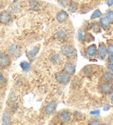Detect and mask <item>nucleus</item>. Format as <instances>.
Masks as SVG:
<instances>
[{"label": "nucleus", "mask_w": 113, "mask_h": 125, "mask_svg": "<svg viewBox=\"0 0 113 125\" xmlns=\"http://www.w3.org/2000/svg\"><path fill=\"white\" fill-rule=\"evenodd\" d=\"M61 52L66 58L69 59H74L77 57V51L74 47L71 45L65 44L63 45L61 48Z\"/></svg>", "instance_id": "nucleus-1"}, {"label": "nucleus", "mask_w": 113, "mask_h": 125, "mask_svg": "<svg viewBox=\"0 0 113 125\" xmlns=\"http://www.w3.org/2000/svg\"><path fill=\"white\" fill-rule=\"evenodd\" d=\"M56 81L61 84H64V85H66L70 83V76L68 74L64 72H57L56 74Z\"/></svg>", "instance_id": "nucleus-2"}, {"label": "nucleus", "mask_w": 113, "mask_h": 125, "mask_svg": "<svg viewBox=\"0 0 113 125\" xmlns=\"http://www.w3.org/2000/svg\"><path fill=\"white\" fill-rule=\"evenodd\" d=\"M70 118H71V115L69 111L67 110H64V111H61L60 113L57 115V119L60 123H69L70 121Z\"/></svg>", "instance_id": "nucleus-3"}, {"label": "nucleus", "mask_w": 113, "mask_h": 125, "mask_svg": "<svg viewBox=\"0 0 113 125\" xmlns=\"http://www.w3.org/2000/svg\"><path fill=\"white\" fill-rule=\"evenodd\" d=\"M11 20V12L7 11V10H3L0 12V23L3 24H7L9 23Z\"/></svg>", "instance_id": "nucleus-4"}, {"label": "nucleus", "mask_w": 113, "mask_h": 125, "mask_svg": "<svg viewBox=\"0 0 113 125\" xmlns=\"http://www.w3.org/2000/svg\"><path fill=\"white\" fill-rule=\"evenodd\" d=\"M11 58L5 53H0V68H6L10 65Z\"/></svg>", "instance_id": "nucleus-5"}, {"label": "nucleus", "mask_w": 113, "mask_h": 125, "mask_svg": "<svg viewBox=\"0 0 113 125\" xmlns=\"http://www.w3.org/2000/svg\"><path fill=\"white\" fill-rule=\"evenodd\" d=\"M76 70V66L72 62H67L64 67V72L68 74L69 76H71L75 73Z\"/></svg>", "instance_id": "nucleus-6"}, {"label": "nucleus", "mask_w": 113, "mask_h": 125, "mask_svg": "<svg viewBox=\"0 0 113 125\" xmlns=\"http://www.w3.org/2000/svg\"><path fill=\"white\" fill-rule=\"evenodd\" d=\"M98 54L99 56L100 59H103H103L106 58L108 54V50L104 43H100L99 44V48L98 49Z\"/></svg>", "instance_id": "nucleus-7"}, {"label": "nucleus", "mask_w": 113, "mask_h": 125, "mask_svg": "<svg viewBox=\"0 0 113 125\" xmlns=\"http://www.w3.org/2000/svg\"><path fill=\"white\" fill-rule=\"evenodd\" d=\"M99 89H100V90H101V92H103V93L109 94L112 91L113 86L111 85V83H110V82H104L100 84Z\"/></svg>", "instance_id": "nucleus-8"}, {"label": "nucleus", "mask_w": 113, "mask_h": 125, "mask_svg": "<svg viewBox=\"0 0 113 125\" xmlns=\"http://www.w3.org/2000/svg\"><path fill=\"white\" fill-rule=\"evenodd\" d=\"M98 54V48L95 44H91L89 47H87L85 51V55L88 57H94Z\"/></svg>", "instance_id": "nucleus-9"}, {"label": "nucleus", "mask_w": 113, "mask_h": 125, "mask_svg": "<svg viewBox=\"0 0 113 125\" xmlns=\"http://www.w3.org/2000/svg\"><path fill=\"white\" fill-rule=\"evenodd\" d=\"M56 104L55 102H51L47 104L45 108V112L46 115H51L56 111Z\"/></svg>", "instance_id": "nucleus-10"}, {"label": "nucleus", "mask_w": 113, "mask_h": 125, "mask_svg": "<svg viewBox=\"0 0 113 125\" xmlns=\"http://www.w3.org/2000/svg\"><path fill=\"white\" fill-rule=\"evenodd\" d=\"M99 24L101 25V28L104 31H107L111 27V22L109 21V19L107 18V17H103L100 18L99 20Z\"/></svg>", "instance_id": "nucleus-11"}, {"label": "nucleus", "mask_w": 113, "mask_h": 125, "mask_svg": "<svg viewBox=\"0 0 113 125\" xmlns=\"http://www.w3.org/2000/svg\"><path fill=\"white\" fill-rule=\"evenodd\" d=\"M69 18V15L66 11L64 10H60L56 14V20L58 21V23H64Z\"/></svg>", "instance_id": "nucleus-12"}, {"label": "nucleus", "mask_w": 113, "mask_h": 125, "mask_svg": "<svg viewBox=\"0 0 113 125\" xmlns=\"http://www.w3.org/2000/svg\"><path fill=\"white\" fill-rule=\"evenodd\" d=\"M9 51H10V54L13 57H18L20 53V50L18 48V46L17 44H11L9 48Z\"/></svg>", "instance_id": "nucleus-13"}, {"label": "nucleus", "mask_w": 113, "mask_h": 125, "mask_svg": "<svg viewBox=\"0 0 113 125\" xmlns=\"http://www.w3.org/2000/svg\"><path fill=\"white\" fill-rule=\"evenodd\" d=\"M29 7H30V9H31V10H37L40 9V7H41V4H40V2L37 1V0H30Z\"/></svg>", "instance_id": "nucleus-14"}, {"label": "nucleus", "mask_w": 113, "mask_h": 125, "mask_svg": "<svg viewBox=\"0 0 113 125\" xmlns=\"http://www.w3.org/2000/svg\"><path fill=\"white\" fill-rule=\"evenodd\" d=\"M38 51H39V47L38 46L34 47L33 49L31 50V51H30L29 52L27 53V56H28V57H29L30 60H31V61L33 60V59L36 57V56L37 55Z\"/></svg>", "instance_id": "nucleus-15"}, {"label": "nucleus", "mask_w": 113, "mask_h": 125, "mask_svg": "<svg viewBox=\"0 0 113 125\" xmlns=\"http://www.w3.org/2000/svg\"><path fill=\"white\" fill-rule=\"evenodd\" d=\"M56 37L59 39V40H62V41L66 40L67 37H68V35H67V33L64 31H63V30H59V31L56 32Z\"/></svg>", "instance_id": "nucleus-16"}, {"label": "nucleus", "mask_w": 113, "mask_h": 125, "mask_svg": "<svg viewBox=\"0 0 113 125\" xmlns=\"http://www.w3.org/2000/svg\"><path fill=\"white\" fill-rule=\"evenodd\" d=\"M103 80L104 82H110L113 80V73H111V71H107V72H104L103 75Z\"/></svg>", "instance_id": "nucleus-17"}, {"label": "nucleus", "mask_w": 113, "mask_h": 125, "mask_svg": "<svg viewBox=\"0 0 113 125\" xmlns=\"http://www.w3.org/2000/svg\"><path fill=\"white\" fill-rule=\"evenodd\" d=\"M86 32L84 30H79L78 32V38L80 42H84L86 39Z\"/></svg>", "instance_id": "nucleus-18"}, {"label": "nucleus", "mask_w": 113, "mask_h": 125, "mask_svg": "<svg viewBox=\"0 0 113 125\" xmlns=\"http://www.w3.org/2000/svg\"><path fill=\"white\" fill-rule=\"evenodd\" d=\"M78 3L74 2V1L70 2V4H69V5H68V9L70 12H75L77 10H78Z\"/></svg>", "instance_id": "nucleus-19"}, {"label": "nucleus", "mask_w": 113, "mask_h": 125, "mask_svg": "<svg viewBox=\"0 0 113 125\" xmlns=\"http://www.w3.org/2000/svg\"><path fill=\"white\" fill-rule=\"evenodd\" d=\"M90 28H91V30L94 31V32H96V33H98V32H100L101 31V25L99 24V23H96V22H94V23H91V26H90Z\"/></svg>", "instance_id": "nucleus-20"}, {"label": "nucleus", "mask_w": 113, "mask_h": 125, "mask_svg": "<svg viewBox=\"0 0 113 125\" xmlns=\"http://www.w3.org/2000/svg\"><path fill=\"white\" fill-rule=\"evenodd\" d=\"M20 66H21L22 70H23V71H28V70L31 69V64H30V62H22L21 63H20Z\"/></svg>", "instance_id": "nucleus-21"}, {"label": "nucleus", "mask_w": 113, "mask_h": 125, "mask_svg": "<svg viewBox=\"0 0 113 125\" xmlns=\"http://www.w3.org/2000/svg\"><path fill=\"white\" fill-rule=\"evenodd\" d=\"M51 61L53 62V63H58V62L61 61L59 55H56V54L52 55V56L51 57Z\"/></svg>", "instance_id": "nucleus-22"}, {"label": "nucleus", "mask_w": 113, "mask_h": 125, "mask_svg": "<svg viewBox=\"0 0 113 125\" xmlns=\"http://www.w3.org/2000/svg\"><path fill=\"white\" fill-rule=\"evenodd\" d=\"M101 17H102V12L100 11L99 10H96L95 11L93 12V14L91 15L90 18H91V19H95V18H101Z\"/></svg>", "instance_id": "nucleus-23"}, {"label": "nucleus", "mask_w": 113, "mask_h": 125, "mask_svg": "<svg viewBox=\"0 0 113 125\" xmlns=\"http://www.w3.org/2000/svg\"><path fill=\"white\" fill-rule=\"evenodd\" d=\"M106 17L109 19V21L111 22V23H113V10H109L106 12Z\"/></svg>", "instance_id": "nucleus-24"}, {"label": "nucleus", "mask_w": 113, "mask_h": 125, "mask_svg": "<svg viewBox=\"0 0 113 125\" xmlns=\"http://www.w3.org/2000/svg\"><path fill=\"white\" fill-rule=\"evenodd\" d=\"M3 123H5V124H9V123H11L10 115H8L7 114H4V115H3Z\"/></svg>", "instance_id": "nucleus-25"}, {"label": "nucleus", "mask_w": 113, "mask_h": 125, "mask_svg": "<svg viewBox=\"0 0 113 125\" xmlns=\"http://www.w3.org/2000/svg\"><path fill=\"white\" fill-rule=\"evenodd\" d=\"M10 10L12 13H17V12H18V10H19V8H18V6L17 5V4H11V5L10 6Z\"/></svg>", "instance_id": "nucleus-26"}, {"label": "nucleus", "mask_w": 113, "mask_h": 125, "mask_svg": "<svg viewBox=\"0 0 113 125\" xmlns=\"http://www.w3.org/2000/svg\"><path fill=\"white\" fill-rule=\"evenodd\" d=\"M58 3L63 7H68L69 4H70V0H58Z\"/></svg>", "instance_id": "nucleus-27"}, {"label": "nucleus", "mask_w": 113, "mask_h": 125, "mask_svg": "<svg viewBox=\"0 0 113 125\" xmlns=\"http://www.w3.org/2000/svg\"><path fill=\"white\" fill-rule=\"evenodd\" d=\"M92 68H93L92 66H87V67H85V68L84 69V72L85 73L86 75H90L92 73V71H93V70H91Z\"/></svg>", "instance_id": "nucleus-28"}, {"label": "nucleus", "mask_w": 113, "mask_h": 125, "mask_svg": "<svg viewBox=\"0 0 113 125\" xmlns=\"http://www.w3.org/2000/svg\"><path fill=\"white\" fill-rule=\"evenodd\" d=\"M6 84V79L4 76V75L0 74V86H4Z\"/></svg>", "instance_id": "nucleus-29"}, {"label": "nucleus", "mask_w": 113, "mask_h": 125, "mask_svg": "<svg viewBox=\"0 0 113 125\" xmlns=\"http://www.w3.org/2000/svg\"><path fill=\"white\" fill-rule=\"evenodd\" d=\"M107 50H108V53L110 55H113V43H109L107 47Z\"/></svg>", "instance_id": "nucleus-30"}, {"label": "nucleus", "mask_w": 113, "mask_h": 125, "mask_svg": "<svg viewBox=\"0 0 113 125\" xmlns=\"http://www.w3.org/2000/svg\"><path fill=\"white\" fill-rule=\"evenodd\" d=\"M85 40L88 42V43H89V42H90V41H93L94 37H92L91 34H87V35H86V39H85Z\"/></svg>", "instance_id": "nucleus-31"}, {"label": "nucleus", "mask_w": 113, "mask_h": 125, "mask_svg": "<svg viewBox=\"0 0 113 125\" xmlns=\"http://www.w3.org/2000/svg\"><path fill=\"white\" fill-rule=\"evenodd\" d=\"M107 68H108V70H109V71L113 73V63H109V64L107 65Z\"/></svg>", "instance_id": "nucleus-32"}, {"label": "nucleus", "mask_w": 113, "mask_h": 125, "mask_svg": "<svg viewBox=\"0 0 113 125\" xmlns=\"http://www.w3.org/2000/svg\"><path fill=\"white\" fill-rule=\"evenodd\" d=\"M108 62H109V63H113V55H111V56L108 57Z\"/></svg>", "instance_id": "nucleus-33"}, {"label": "nucleus", "mask_w": 113, "mask_h": 125, "mask_svg": "<svg viewBox=\"0 0 113 125\" xmlns=\"http://www.w3.org/2000/svg\"><path fill=\"white\" fill-rule=\"evenodd\" d=\"M90 124H99L100 122L98 120H93V121H90Z\"/></svg>", "instance_id": "nucleus-34"}, {"label": "nucleus", "mask_w": 113, "mask_h": 125, "mask_svg": "<svg viewBox=\"0 0 113 125\" xmlns=\"http://www.w3.org/2000/svg\"><path fill=\"white\" fill-rule=\"evenodd\" d=\"M107 5L108 6H112L113 5V0H107Z\"/></svg>", "instance_id": "nucleus-35"}, {"label": "nucleus", "mask_w": 113, "mask_h": 125, "mask_svg": "<svg viewBox=\"0 0 113 125\" xmlns=\"http://www.w3.org/2000/svg\"><path fill=\"white\" fill-rule=\"evenodd\" d=\"M13 1H14V3H16V2H18V0H13Z\"/></svg>", "instance_id": "nucleus-36"}, {"label": "nucleus", "mask_w": 113, "mask_h": 125, "mask_svg": "<svg viewBox=\"0 0 113 125\" xmlns=\"http://www.w3.org/2000/svg\"><path fill=\"white\" fill-rule=\"evenodd\" d=\"M111 102L113 103V96H112V97H111Z\"/></svg>", "instance_id": "nucleus-37"}]
</instances>
